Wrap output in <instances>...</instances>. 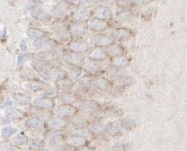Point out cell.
Here are the masks:
<instances>
[{
    "label": "cell",
    "instance_id": "7a4b0ae2",
    "mask_svg": "<svg viewBox=\"0 0 187 151\" xmlns=\"http://www.w3.org/2000/svg\"><path fill=\"white\" fill-rule=\"evenodd\" d=\"M21 140H23V142H24L26 141V137H23V135H19V136H18V137H17V139H16V142H17L18 143L21 144V143H22V142H21Z\"/></svg>",
    "mask_w": 187,
    "mask_h": 151
},
{
    "label": "cell",
    "instance_id": "6da1fadb",
    "mask_svg": "<svg viewBox=\"0 0 187 151\" xmlns=\"http://www.w3.org/2000/svg\"><path fill=\"white\" fill-rule=\"evenodd\" d=\"M16 131V129H13L11 127H7L5 128V129H3L2 131V136L4 137H8L11 136L12 134H13L15 133V131Z\"/></svg>",
    "mask_w": 187,
    "mask_h": 151
}]
</instances>
